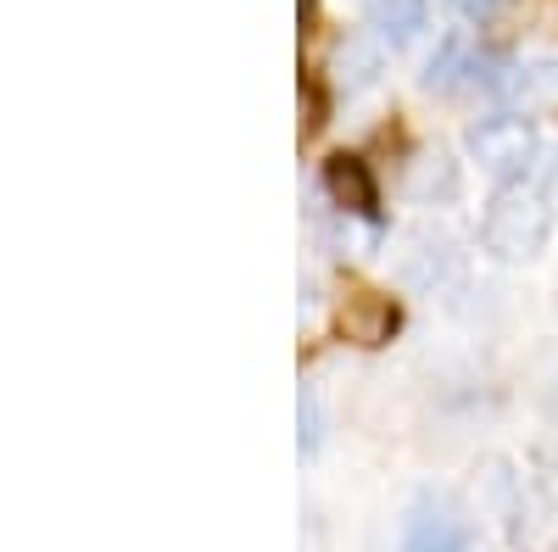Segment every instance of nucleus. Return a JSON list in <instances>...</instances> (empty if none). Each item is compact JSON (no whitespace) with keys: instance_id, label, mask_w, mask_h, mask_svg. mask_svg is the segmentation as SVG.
<instances>
[{"instance_id":"nucleus-4","label":"nucleus","mask_w":558,"mask_h":552,"mask_svg":"<svg viewBox=\"0 0 558 552\" xmlns=\"http://www.w3.org/2000/svg\"><path fill=\"white\" fill-rule=\"evenodd\" d=\"M402 552H475V525L452 496H425L402 530Z\"/></svg>"},{"instance_id":"nucleus-1","label":"nucleus","mask_w":558,"mask_h":552,"mask_svg":"<svg viewBox=\"0 0 558 552\" xmlns=\"http://www.w3.org/2000/svg\"><path fill=\"white\" fill-rule=\"evenodd\" d=\"M547 241H553V201H547V191H536L531 179L502 184L497 201L481 218V246L497 262H531V257L547 252Z\"/></svg>"},{"instance_id":"nucleus-6","label":"nucleus","mask_w":558,"mask_h":552,"mask_svg":"<svg viewBox=\"0 0 558 552\" xmlns=\"http://www.w3.org/2000/svg\"><path fill=\"white\" fill-rule=\"evenodd\" d=\"M492 96H502L514 112H542L558 107V62H520L502 78H492Z\"/></svg>"},{"instance_id":"nucleus-13","label":"nucleus","mask_w":558,"mask_h":552,"mask_svg":"<svg viewBox=\"0 0 558 552\" xmlns=\"http://www.w3.org/2000/svg\"><path fill=\"white\" fill-rule=\"evenodd\" d=\"M536 402L558 419V346H547L542 363H536Z\"/></svg>"},{"instance_id":"nucleus-9","label":"nucleus","mask_w":558,"mask_h":552,"mask_svg":"<svg viewBox=\"0 0 558 552\" xmlns=\"http://www.w3.org/2000/svg\"><path fill=\"white\" fill-rule=\"evenodd\" d=\"M324 191L336 196V207L341 212H352V218H375V179H368V168L357 162V157H336L330 168H324Z\"/></svg>"},{"instance_id":"nucleus-14","label":"nucleus","mask_w":558,"mask_h":552,"mask_svg":"<svg viewBox=\"0 0 558 552\" xmlns=\"http://www.w3.org/2000/svg\"><path fill=\"white\" fill-rule=\"evenodd\" d=\"M502 7H508V0H447V12H452L458 23H492Z\"/></svg>"},{"instance_id":"nucleus-5","label":"nucleus","mask_w":558,"mask_h":552,"mask_svg":"<svg viewBox=\"0 0 558 552\" xmlns=\"http://www.w3.org/2000/svg\"><path fill=\"white\" fill-rule=\"evenodd\" d=\"M481 502H486V514L502 525L508 541H525V475H514V464L508 457H486V469H481Z\"/></svg>"},{"instance_id":"nucleus-3","label":"nucleus","mask_w":558,"mask_h":552,"mask_svg":"<svg viewBox=\"0 0 558 552\" xmlns=\"http://www.w3.org/2000/svg\"><path fill=\"white\" fill-rule=\"evenodd\" d=\"M397 280L418 296H452L470 285V257L458 252L447 229H413L397 257Z\"/></svg>"},{"instance_id":"nucleus-2","label":"nucleus","mask_w":558,"mask_h":552,"mask_svg":"<svg viewBox=\"0 0 558 552\" xmlns=\"http://www.w3.org/2000/svg\"><path fill=\"white\" fill-rule=\"evenodd\" d=\"M463 146H470V157L481 162V173L497 179V184H520V179H531L536 162H542V134H536L531 118H520V112L470 123Z\"/></svg>"},{"instance_id":"nucleus-10","label":"nucleus","mask_w":558,"mask_h":552,"mask_svg":"<svg viewBox=\"0 0 558 552\" xmlns=\"http://www.w3.org/2000/svg\"><path fill=\"white\" fill-rule=\"evenodd\" d=\"M408 201H418V207H441V201H452L458 196V162L447 157V151H425L418 162H408Z\"/></svg>"},{"instance_id":"nucleus-11","label":"nucleus","mask_w":558,"mask_h":552,"mask_svg":"<svg viewBox=\"0 0 558 552\" xmlns=\"http://www.w3.org/2000/svg\"><path fill=\"white\" fill-rule=\"evenodd\" d=\"M368 17H375V39L408 45L425 28V0H368Z\"/></svg>"},{"instance_id":"nucleus-12","label":"nucleus","mask_w":558,"mask_h":552,"mask_svg":"<svg viewBox=\"0 0 558 552\" xmlns=\"http://www.w3.org/2000/svg\"><path fill=\"white\" fill-rule=\"evenodd\" d=\"M318 441H324V407H318V391L302 385L296 391V446H302V457H313Z\"/></svg>"},{"instance_id":"nucleus-8","label":"nucleus","mask_w":558,"mask_h":552,"mask_svg":"<svg viewBox=\"0 0 558 552\" xmlns=\"http://www.w3.org/2000/svg\"><path fill=\"white\" fill-rule=\"evenodd\" d=\"M391 330H397V307H391L386 296H375V291H352V296L341 302V335H347V341H357V346H380V341H391Z\"/></svg>"},{"instance_id":"nucleus-7","label":"nucleus","mask_w":558,"mask_h":552,"mask_svg":"<svg viewBox=\"0 0 558 552\" xmlns=\"http://www.w3.org/2000/svg\"><path fill=\"white\" fill-rule=\"evenodd\" d=\"M336 89H347V96H357V89H368L380 73H386V39H368V34H347L336 45Z\"/></svg>"},{"instance_id":"nucleus-15","label":"nucleus","mask_w":558,"mask_h":552,"mask_svg":"<svg viewBox=\"0 0 558 552\" xmlns=\"http://www.w3.org/2000/svg\"><path fill=\"white\" fill-rule=\"evenodd\" d=\"M542 475H547V486L558 491V441H547V446H542Z\"/></svg>"}]
</instances>
